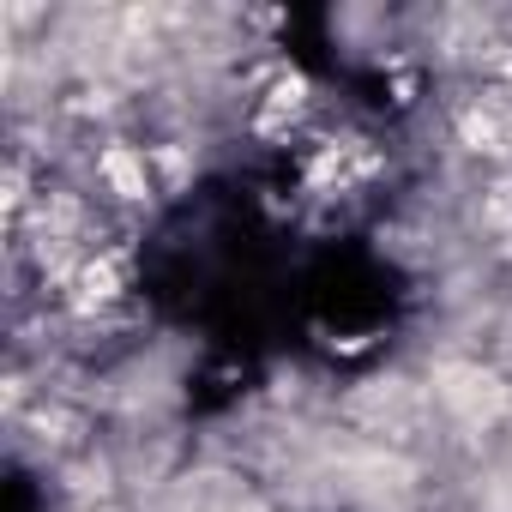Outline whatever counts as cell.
<instances>
[{
  "label": "cell",
  "instance_id": "obj_1",
  "mask_svg": "<svg viewBox=\"0 0 512 512\" xmlns=\"http://www.w3.org/2000/svg\"><path fill=\"white\" fill-rule=\"evenodd\" d=\"M440 404L452 416H464L470 428H482V422H494L506 410V386L476 362H452V368H440Z\"/></svg>",
  "mask_w": 512,
  "mask_h": 512
},
{
  "label": "cell",
  "instance_id": "obj_2",
  "mask_svg": "<svg viewBox=\"0 0 512 512\" xmlns=\"http://www.w3.org/2000/svg\"><path fill=\"white\" fill-rule=\"evenodd\" d=\"M97 175L109 181L115 199H151V169H145V151H133V145H109L97 157Z\"/></svg>",
  "mask_w": 512,
  "mask_h": 512
},
{
  "label": "cell",
  "instance_id": "obj_3",
  "mask_svg": "<svg viewBox=\"0 0 512 512\" xmlns=\"http://www.w3.org/2000/svg\"><path fill=\"white\" fill-rule=\"evenodd\" d=\"M79 296H73V308L79 314H97V308H109L115 296H121V260L115 253H103V260H91L85 272H79V284H73Z\"/></svg>",
  "mask_w": 512,
  "mask_h": 512
},
{
  "label": "cell",
  "instance_id": "obj_4",
  "mask_svg": "<svg viewBox=\"0 0 512 512\" xmlns=\"http://www.w3.org/2000/svg\"><path fill=\"white\" fill-rule=\"evenodd\" d=\"M458 133H464L470 151H500V121L482 115V109H464V115H458Z\"/></svg>",
  "mask_w": 512,
  "mask_h": 512
}]
</instances>
